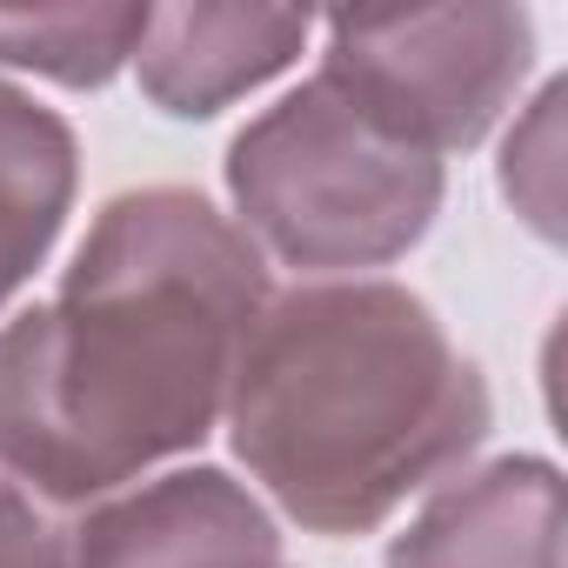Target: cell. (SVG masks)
<instances>
[{
	"mask_svg": "<svg viewBox=\"0 0 568 568\" xmlns=\"http://www.w3.org/2000/svg\"><path fill=\"white\" fill-rule=\"evenodd\" d=\"M267 308L261 247L194 187L114 194L54 302L0 328V462L88 508L194 455Z\"/></svg>",
	"mask_w": 568,
	"mask_h": 568,
	"instance_id": "1",
	"label": "cell"
},
{
	"mask_svg": "<svg viewBox=\"0 0 568 568\" xmlns=\"http://www.w3.org/2000/svg\"><path fill=\"white\" fill-rule=\"evenodd\" d=\"M221 422L288 521L375 535L488 442L495 402L415 288L355 274L267 295Z\"/></svg>",
	"mask_w": 568,
	"mask_h": 568,
	"instance_id": "2",
	"label": "cell"
},
{
	"mask_svg": "<svg viewBox=\"0 0 568 568\" xmlns=\"http://www.w3.org/2000/svg\"><path fill=\"white\" fill-rule=\"evenodd\" d=\"M234 227L295 274H362L388 267L442 214L448 174L428 148L388 134L328 74L261 108L227 141Z\"/></svg>",
	"mask_w": 568,
	"mask_h": 568,
	"instance_id": "3",
	"label": "cell"
},
{
	"mask_svg": "<svg viewBox=\"0 0 568 568\" xmlns=\"http://www.w3.org/2000/svg\"><path fill=\"white\" fill-rule=\"evenodd\" d=\"M535 68V21L508 0L408 14H335L322 74L375 114L388 134L442 154H468L495 134Z\"/></svg>",
	"mask_w": 568,
	"mask_h": 568,
	"instance_id": "4",
	"label": "cell"
},
{
	"mask_svg": "<svg viewBox=\"0 0 568 568\" xmlns=\"http://www.w3.org/2000/svg\"><path fill=\"white\" fill-rule=\"evenodd\" d=\"M74 568H288L281 528L227 468H168L81 508Z\"/></svg>",
	"mask_w": 568,
	"mask_h": 568,
	"instance_id": "5",
	"label": "cell"
},
{
	"mask_svg": "<svg viewBox=\"0 0 568 568\" xmlns=\"http://www.w3.org/2000/svg\"><path fill=\"white\" fill-rule=\"evenodd\" d=\"M308 34L315 21L295 8H207V0H194V8L148 14V34L128 68L161 114L207 121L241 94L267 88L274 74H288Z\"/></svg>",
	"mask_w": 568,
	"mask_h": 568,
	"instance_id": "6",
	"label": "cell"
},
{
	"mask_svg": "<svg viewBox=\"0 0 568 568\" xmlns=\"http://www.w3.org/2000/svg\"><path fill=\"white\" fill-rule=\"evenodd\" d=\"M388 568H561V468L501 455L455 475L388 541Z\"/></svg>",
	"mask_w": 568,
	"mask_h": 568,
	"instance_id": "7",
	"label": "cell"
},
{
	"mask_svg": "<svg viewBox=\"0 0 568 568\" xmlns=\"http://www.w3.org/2000/svg\"><path fill=\"white\" fill-rule=\"evenodd\" d=\"M81 194V141L74 128L0 81V308H8L34 267L54 254Z\"/></svg>",
	"mask_w": 568,
	"mask_h": 568,
	"instance_id": "8",
	"label": "cell"
},
{
	"mask_svg": "<svg viewBox=\"0 0 568 568\" xmlns=\"http://www.w3.org/2000/svg\"><path fill=\"white\" fill-rule=\"evenodd\" d=\"M154 8H0V68H21L61 88H108Z\"/></svg>",
	"mask_w": 568,
	"mask_h": 568,
	"instance_id": "9",
	"label": "cell"
},
{
	"mask_svg": "<svg viewBox=\"0 0 568 568\" xmlns=\"http://www.w3.org/2000/svg\"><path fill=\"white\" fill-rule=\"evenodd\" d=\"M561 101L568 81H548L501 141V194L541 241H561Z\"/></svg>",
	"mask_w": 568,
	"mask_h": 568,
	"instance_id": "10",
	"label": "cell"
},
{
	"mask_svg": "<svg viewBox=\"0 0 568 568\" xmlns=\"http://www.w3.org/2000/svg\"><path fill=\"white\" fill-rule=\"evenodd\" d=\"M74 528L81 508L0 462V568H74Z\"/></svg>",
	"mask_w": 568,
	"mask_h": 568,
	"instance_id": "11",
	"label": "cell"
}]
</instances>
